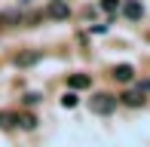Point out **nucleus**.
I'll use <instances>...</instances> for the list:
<instances>
[{
  "instance_id": "423d86ee",
  "label": "nucleus",
  "mask_w": 150,
  "mask_h": 147,
  "mask_svg": "<svg viewBox=\"0 0 150 147\" xmlns=\"http://www.w3.org/2000/svg\"><path fill=\"white\" fill-rule=\"evenodd\" d=\"M113 80L132 83V80H135V68H132V64H117V68H113Z\"/></svg>"
},
{
  "instance_id": "6e6552de",
  "label": "nucleus",
  "mask_w": 150,
  "mask_h": 147,
  "mask_svg": "<svg viewBox=\"0 0 150 147\" xmlns=\"http://www.w3.org/2000/svg\"><path fill=\"white\" fill-rule=\"evenodd\" d=\"M37 61H40L37 52H18L16 55V64H37Z\"/></svg>"
},
{
  "instance_id": "4468645a",
  "label": "nucleus",
  "mask_w": 150,
  "mask_h": 147,
  "mask_svg": "<svg viewBox=\"0 0 150 147\" xmlns=\"http://www.w3.org/2000/svg\"><path fill=\"white\" fill-rule=\"evenodd\" d=\"M141 92H144V95L150 92V80H141Z\"/></svg>"
},
{
  "instance_id": "20e7f679",
  "label": "nucleus",
  "mask_w": 150,
  "mask_h": 147,
  "mask_svg": "<svg viewBox=\"0 0 150 147\" xmlns=\"http://www.w3.org/2000/svg\"><path fill=\"white\" fill-rule=\"evenodd\" d=\"M49 16L55 18V22H64V18L71 16V6H67L64 0H52V6H49Z\"/></svg>"
},
{
  "instance_id": "f03ea898",
  "label": "nucleus",
  "mask_w": 150,
  "mask_h": 147,
  "mask_svg": "<svg viewBox=\"0 0 150 147\" xmlns=\"http://www.w3.org/2000/svg\"><path fill=\"white\" fill-rule=\"evenodd\" d=\"M120 104H126V107H144V104H147V95L141 89H126L120 95Z\"/></svg>"
},
{
  "instance_id": "ddd939ff",
  "label": "nucleus",
  "mask_w": 150,
  "mask_h": 147,
  "mask_svg": "<svg viewBox=\"0 0 150 147\" xmlns=\"http://www.w3.org/2000/svg\"><path fill=\"white\" fill-rule=\"evenodd\" d=\"M107 28H110V25H92L89 31H92V34H107Z\"/></svg>"
},
{
  "instance_id": "0eeeda50",
  "label": "nucleus",
  "mask_w": 150,
  "mask_h": 147,
  "mask_svg": "<svg viewBox=\"0 0 150 147\" xmlns=\"http://www.w3.org/2000/svg\"><path fill=\"white\" fill-rule=\"evenodd\" d=\"M12 126H18V113H0V129H12Z\"/></svg>"
},
{
  "instance_id": "f8f14e48",
  "label": "nucleus",
  "mask_w": 150,
  "mask_h": 147,
  "mask_svg": "<svg viewBox=\"0 0 150 147\" xmlns=\"http://www.w3.org/2000/svg\"><path fill=\"white\" fill-rule=\"evenodd\" d=\"M25 104H40V92H28V95H25Z\"/></svg>"
},
{
  "instance_id": "1a4fd4ad",
  "label": "nucleus",
  "mask_w": 150,
  "mask_h": 147,
  "mask_svg": "<svg viewBox=\"0 0 150 147\" xmlns=\"http://www.w3.org/2000/svg\"><path fill=\"white\" fill-rule=\"evenodd\" d=\"M61 104H64V107H77V104H80V95H77V92H64V95H61Z\"/></svg>"
},
{
  "instance_id": "7ed1b4c3",
  "label": "nucleus",
  "mask_w": 150,
  "mask_h": 147,
  "mask_svg": "<svg viewBox=\"0 0 150 147\" xmlns=\"http://www.w3.org/2000/svg\"><path fill=\"white\" fill-rule=\"evenodd\" d=\"M122 16H126L129 22H141V18H144V3H141V0H126V3H122Z\"/></svg>"
},
{
  "instance_id": "9d476101",
  "label": "nucleus",
  "mask_w": 150,
  "mask_h": 147,
  "mask_svg": "<svg viewBox=\"0 0 150 147\" xmlns=\"http://www.w3.org/2000/svg\"><path fill=\"white\" fill-rule=\"evenodd\" d=\"M37 123H40V119L34 117V113H25V117H18V126H22V129H37Z\"/></svg>"
},
{
  "instance_id": "9b49d317",
  "label": "nucleus",
  "mask_w": 150,
  "mask_h": 147,
  "mask_svg": "<svg viewBox=\"0 0 150 147\" xmlns=\"http://www.w3.org/2000/svg\"><path fill=\"white\" fill-rule=\"evenodd\" d=\"M98 6H101L104 12H113V9L120 6V0H98Z\"/></svg>"
},
{
  "instance_id": "2eb2a0df",
  "label": "nucleus",
  "mask_w": 150,
  "mask_h": 147,
  "mask_svg": "<svg viewBox=\"0 0 150 147\" xmlns=\"http://www.w3.org/2000/svg\"><path fill=\"white\" fill-rule=\"evenodd\" d=\"M16 3H18V6H34L37 0H16Z\"/></svg>"
},
{
  "instance_id": "f257e3e1",
  "label": "nucleus",
  "mask_w": 150,
  "mask_h": 147,
  "mask_svg": "<svg viewBox=\"0 0 150 147\" xmlns=\"http://www.w3.org/2000/svg\"><path fill=\"white\" fill-rule=\"evenodd\" d=\"M117 104H120V98L110 95V92H95V95L89 98V107H92V113H98V117L113 113V110H117Z\"/></svg>"
},
{
  "instance_id": "39448f33",
  "label": "nucleus",
  "mask_w": 150,
  "mask_h": 147,
  "mask_svg": "<svg viewBox=\"0 0 150 147\" xmlns=\"http://www.w3.org/2000/svg\"><path fill=\"white\" fill-rule=\"evenodd\" d=\"M67 86H71L74 92H77V89H89L92 77H89V74H71V77H67Z\"/></svg>"
}]
</instances>
